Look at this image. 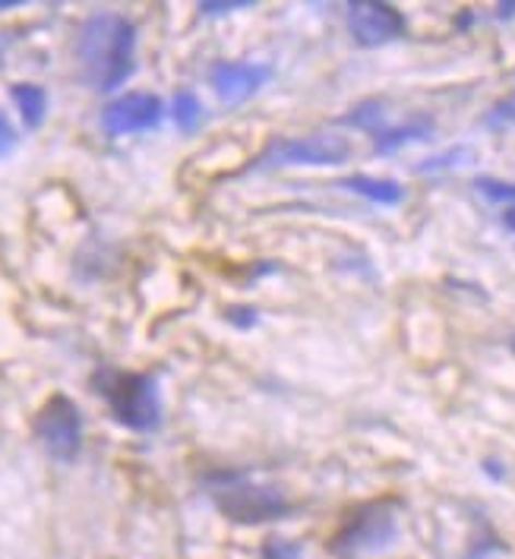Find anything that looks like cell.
Wrapping results in <instances>:
<instances>
[{
	"mask_svg": "<svg viewBox=\"0 0 515 559\" xmlns=\"http://www.w3.org/2000/svg\"><path fill=\"white\" fill-rule=\"evenodd\" d=\"M83 83L95 92H115L136 67V26L121 13H95L76 38Z\"/></svg>",
	"mask_w": 515,
	"mask_h": 559,
	"instance_id": "cell-1",
	"label": "cell"
},
{
	"mask_svg": "<svg viewBox=\"0 0 515 559\" xmlns=\"http://www.w3.org/2000/svg\"><path fill=\"white\" fill-rule=\"evenodd\" d=\"M95 392L108 402L115 420L136 433H152L161 424V395L158 385L146 373H127L115 367H101L92 377Z\"/></svg>",
	"mask_w": 515,
	"mask_h": 559,
	"instance_id": "cell-2",
	"label": "cell"
},
{
	"mask_svg": "<svg viewBox=\"0 0 515 559\" xmlns=\"http://www.w3.org/2000/svg\"><path fill=\"white\" fill-rule=\"evenodd\" d=\"M206 490L213 493L218 512L238 525H263V522L285 519L291 512V502L285 500V493L278 487L253 484L243 474H213V477H206Z\"/></svg>",
	"mask_w": 515,
	"mask_h": 559,
	"instance_id": "cell-3",
	"label": "cell"
},
{
	"mask_svg": "<svg viewBox=\"0 0 515 559\" xmlns=\"http://www.w3.org/2000/svg\"><path fill=\"white\" fill-rule=\"evenodd\" d=\"M395 537H398V522H395L393 502H370L345 519V525L335 534L333 554L342 559L373 557L390 550Z\"/></svg>",
	"mask_w": 515,
	"mask_h": 559,
	"instance_id": "cell-4",
	"label": "cell"
},
{
	"mask_svg": "<svg viewBox=\"0 0 515 559\" xmlns=\"http://www.w3.org/2000/svg\"><path fill=\"white\" fill-rule=\"evenodd\" d=\"M351 140L342 133H310L298 140H275L273 146L263 152V168H291V165H307V168H320V165H342L351 158Z\"/></svg>",
	"mask_w": 515,
	"mask_h": 559,
	"instance_id": "cell-5",
	"label": "cell"
},
{
	"mask_svg": "<svg viewBox=\"0 0 515 559\" xmlns=\"http://www.w3.org/2000/svg\"><path fill=\"white\" fill-rule=\"evenodd\" d=\"M35 437L58 462L76 459L83 445V417L76 402L67 395H51L41 405V412L35 414Z\"/></svg>",
	"mask_w": 515,
	"mask_h": 559,
	"instance_id": "cell-6",
	"label": "cell"
},
{
	"mask_svg": "<svg viewBox=\"0 0 515 559\" xmlns=\"http://www.w3.org/2000/svg\"><path fill=\"white\" fill-rule=\"evenodd\" d=\"M345 23L355 35V41L364 48H380L405 32L402 13L390 3H376V0H351L345 7Z\"/></svg>",
	"mask_w": 515,
	"mask_h": 559,
	"instance_id": "cell-7",
	"label": "cell"
},
{
	"mask_svg": "<svg viewBox=\"0 0 515 559\" xmlns=\"http://www.w3.org/2000/svg\"><path fill=\"white\" fill-rule=\"evenodd\" d=\"M161 111H165V105H161L158 95H149V92H130V95H121L118 102H111V105L101 111V127H105V133H111V136L143 133V130L158 127Z\"/></svg>",
	"mask_w": 515,
	"mask_h": 559,
	"instance_id": "cell-8",
	"label": "cell"
},
{
	"mask_svg": "<svg viewBox=\"0 0 515 559\" xmlns=\"http://www.w3.org/2000/svg\"><path fill=\"white\" fill-rule=\"evenodd\" d=\"M270 80H273V67L266 63H215L213 67V86L225 105H241Z\"/></svg>",
	"mask_w": 515,
	"mask_h": 559,
	"instance_id": "cell-9",
	"label": "cell"
},
{
	"mask_svg": "<svg viewBox=\"0 0 515 559\" xmlns=\"http://www.w3.org/2000/svg\"><path fill=\"white\" fill-rule=\"evenodd\" d=\"M342 187L351 190V193H358V197H364L370 203H380V206H395V203H402V197H405V190H402L395 180H383V177H345Z\"/></svg>",
	"mask_w": 515,
	"mask_h": 559,
	"instance_id": "cell-10",
	"label": "cell"
},
{
	"mask_svg": "<svg viewBox=\"0 0 515 559\" xmlns=\"http://www.w3.org/2000/svg\"><path fill=\"white\" fill-rule=\"evenodd\" d=\"M433 130L430 120H411V123H402V127H393V130H376L373 140H376V152H393V148H402L405 143H418V140H427Z\"/></svg>",
	"mask_w": 515,
	"mask_h": 559,
	"instance_id": "cell-11",
	"label": "cell"
},
{
	"mask_svg": "<svg viewBox=\"0 0 515 559\" xmlns=\"http://www.w3.org/2000/svg\"><path fill=\"white\" fill-rule=\"evenodd\" d=\"M10 95H13V102H16L20 115H23V120H26V127H29V130L41 127V120H45V108H48L45 88L32 86V83H16V86L10 88Z\"/></svg>",
	"mask_w": 515,
	"mask_h": 559,
	"instance_id": "cell-12",
	"label": "cell"
},
{
	"mask_svg": "<svg viewBox=\"0 0 515 559\" xmlns=\"http://www.w3.org/2000/svg\"><path fill=\"white\" fill-rule=\"evenodd\" d=\"M171 118L181 127L183 133H193L203 120V108H200V98L193 92H178L175 102H171Z\"/></svg>",
	"mask_w": 515,
	"mask_h": 559,
	"instance_id": "cell-13",
	"label": "cell"
},
{
	"mask_svg": "<svg viewBox=\"0 0 515 559\" xmlns=\"http://www.w3.org/2000/svg\"><path fill=\"white\" fill-rule=\"evenodd\" d=\"M380 118H383V105L380 102H367L361 108H355L348 118H342V123H348V127H364V130H380Z\"/></svg>",
	"mask_w": 515,
	"mask_h": 559,
	"instance_id": "cell-14",
	"label": "cell"
},
{
	"mask_svg": "<svg viewBox=\"0 0 515 559\" xmlns=\"http://www.w3.org/2000/svg\"><path fill=\"white\" fill-rule=\"evenodd\" d=\"M478 190L484 193L487 200H493V203H510V206H515V183L493 180V177H478Z\"/></svg>",
	"mask_w": 515,
	"mask_h": 559,
	"instance_id": "cell-15",
	"label": "cell"
},
{
	"mask_svg": "<svg viewBox=\"0 0 515 559\" xmlns=\"http://www.w3.org/2000/svg\"><path fill=\"white\" fill-rule=\"evenodd\" d=\"M263 559H301V547L288 540H273L263 547Z\"/></svg>",
	"mask_w": 515,
	"mask_h": 559,
	"instance_id": "cell-16",
	"label": "cell"
},
{
	"mask_svg": "<svg viewBox=\"0 0 515 559\" xmlns=\"http://www.w3.org/2000/svg\"><path fill=\"white\" fill-rule=\"evenodd\" d=\"M241 7H253L250 0H225V3H200V13L206 16H218V13H231V10H241Z\"/></svg>",
	"mask_w": 515,
	"mask_h": 559,
	"instance_id": "cell-17",
	"label": "cell"
},
{
	"mask_svg": "<svg viewBox=\"0 0 515 559\" xmlns=\"http://www.w3.org/2000/svg\"><path fill=\"white\" fill-rule=\"evenodd\" d=\"M13 148H16V133H13L10 120L0 115V158H7Z\"/></svg>",
	"mask_w": 515,
	"mask_h": 559,
	"instance_id": "cell-18",
	"label": "cell"
},
{
	"mask_svg": "<svg viewBox=\"0 0 515 559\" xmlns=\"http://www.w3.org/2000/svg\"><path fill=\"white\" fill-rule=\"evenodd\" d=\"M503 222H506V228H510V231H515V206H510L506 212H503Z\"/></svg>",
	"mask_w": 515,
	"mask_h": 559,
	"instance_id": "cell-19",
	"label": "cell"
},
{
	"mask_svg": "<svg viewBox=\"0 0 515 559\" xmlns=\"http://www.w3.org/2000/svg\"><path fill=\"white\" fill-rule=\"evenodd\" d=\"M503 10H500V16H513L515 13V3H500Z\"/></svg>",
	"mask_w": 515,
	"mask_h": 559,
	"instance_id": "cell-20",
	"label": "cell"
},
{
	"mask_svg": "<svg viewBox=\"0 0 515 559\" xmlns=\"http://www.w3.org/2000/svg\"><path fill=\"white\" fill-rule=\"evenodd\" d=\"M481 559H487V557H481Z\"/></svg>",
	"mask_w": 515,
	"mask_h": 559,
	"instance_id": "cell-21",
	"label": "cell"
}]
</instances>
